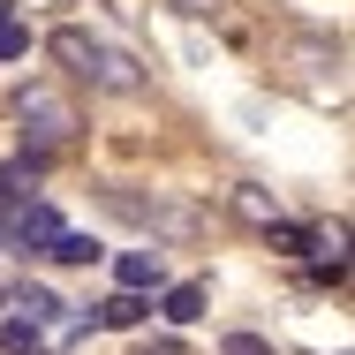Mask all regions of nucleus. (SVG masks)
Segmentation results:
<instances>
[{
	"label": "nucleus",
	"mask_w": 355,
	"mask_h": 355,
	"mask_svg": "<svg viewBox=\"0 0 355 355\" xmlns=\"http://www.w3.org/2000/svg\"><path fill=\"white\" fill-rule=\"evenodd\" d=\"M46 53H53V61H61L69 76L98 83V91H121V98H129V91H144V69L129 61V53H114L106 38H91L83 23H61V31L46 38Z\"/></svg>",
	"instance_id": "f257e3e1"
},
{
	"label": "nucleus",
	"mask_w": 355,
	"mask_h": 355,
	"mask_svg": "<svg viewBox=\"0 0 355 355\" xmlns=\"http://www.w3.org/2000/svg\"><path fill=\"white\" fill-rule=\"evenodd\" d=\"M15 121H23V144H31V151H61V144H76V129H83V114H76L53 83H23V91H15Z\"/></svg>",
	"instance_id": "f03ea898"
},
{
	"label": "nucleus",
	"mask_w": 355,
	"mask_h": 355,
	"mask_svg": "<svg viewBox=\"0 0 355 355\" xmlns=\"http://www.w3.org/2000/svg\"><path fill=\"white\" fill-rule=\"evenodd\" d=\"M106 212H114V219H129V227H151V234H197V212H189V205L137 197V189H106Z\"/></svg>",
	"instance_id": "7ed1b4c3"
},
{
	"label": "nucleus",
	"mask_w": 355,
	"mask_h": 355,
	"mask_svg": "<svg viewBox=\"0 0 355 355\" xmlns=\"http://www.w3.org/2000/svg\"><path fill=\"white\" fill-rule=\"evenodd\" d=\"M8 234H15V250H23V257H46V250H53V234H61V212H53L46 197H31L23 212L8 219Z\"/></svg>",
	"instance_id": "20e7f679"
},
{
	"label": "nucleus",
	"mask_w": 355,
	"mask_h": 355,
	"mask_svg": "<svg viewBox=\"0 0 355 355\" xmlns=\"http://www.w3.org/2000/svg\"><path fill=\"white\" fill-rule=\"evenodd\" d=\"M114 280L144 295V287H159V280H166V265H159V250H129V257L114 265Z\"/></svg>",
	"instance_id": "39448f33"
},
{
	"label": "nucleus",
	"mask_w": 355,
	"mask_h": 355,
	"mask_svg": "<svg viewBox=\"0 0 355 355\" xmlns=\"http://www.w3.org/2000/svg\"><path fill=\"white\" fill-rule=\"evenodd\" d=\"M15 310H23V318H31V325H53V318H61V310H69V302H61V295H53V287H38V280H23V287H15Z\"/></svg>",
	"instance_id": "423d86ee"
},
{
	"label": "nucleus",
	"mask_w": 355,
	"mask_h": 355,
	"mask_svg": "<svg viewBox=\"0 0 355 355\" xmlns=\"http://www.w3.org/2000/svg\"><path fill=\"white\" fill-rule=\"evenodd\" d=\"M174 325H197L205 318V280H182V287H166V302H159Z\"/></svg>",
	"instance_id": "0eeeda50"
},
{
	"label": "nucleus",
	"mask_w": 355,
	"mask_h": 355,
	"mask_svg": "<svg viewBox=\"0 0 355 355\" xmlns=\"http://www.w3.org/2000/svg\"><path fill=\"white\" fill-rule=\"evenodd\" d=\"M144 318H151V302H144L137 287H121L114 302H98V325H144Z\"/></svg>",
	"instance_id": "6e6552de"
},
{
	"label": "nucleus",
	"mask_w": 355,
	"mask_h": 355,
	"mask_svg": "<svg viewBox=\"0 0 355 355\" xmlns=\"http://www.w3.org/2000/svg\"><path fill=\"white\" fill-rule=\"evenodd\" d=\"M234 212L250 219V227H272V219H280V197H265L257 182H242V189H234Z\"/></svg>",
	"instance_id": "1a4fd4ad"
},
{
	"label": "nucleus",
	"mask_w": 355,
	"mask_h": 355,
	"mask_svg": "<svg viewBox=\"0 0 355 355\" xmlns=\"http://www.w3.org/2000/svg\"><path fill=\"white\" fill-rule=\"evenodd\" d=\"M265 234H272V250H280V257H310V250H318V234H310V227H295V219H272Z\"/></svg>",
	"instance_id": "9d476101"
},
{
	"label": "nucleus",
	"mask_w": 355,
	"mask_h": 355,
	"mask_svg": "<svg viewBox=\"0 0 355 355\" xmlns=\"http://www.w3.org/2000/svg\"><path fill=\"white\" fill-rule=\"evenodd\" d=\"M46 257H53V265H91V257H98V242H91V234H76V227H61Z\"/></svg>",
	"instance_id": "9b49d317"
},
{
	"label": "nucleus",
	"mask_w": 355,
	"mask_h": 355,
	"mask_svg": "<svg viewBox=\"0 0 355 355\" xmlns=\"http://www.w3.org/2000/svg\"><path fill=\"white\" fill-rule=\"evenodd\" d=\"M0 348L8 355H38V325H31V318H8V325H0Z\"/></svg>",
	"instance_id": "f8f14e48"
},
{
	"label": "nucleus",
	"mask_w": 355,
	"mask_h": 355,
	"mask_svg": "<svg viewBox=\"0 0 355 355\" xmlns=\"http://www.w3.org/2000/svg\"><path fill=\"white\" fill-rule=\"evenodd\" d=\"M219 355H272V348H265L257 333H227V340H219Z\"/></svg>",
	"instance_id": "ddd939ff"
},
{
	"label": "nucleus",
	"mask_w": 355,
	"mask_h": 355,
	"mask_svg": "<svg viewBox=\"0 0 355 355\" xmlns=\"http://www.w3.org/2000/svg\"><path fill=\"white\" fill-rule=\"evenodd\" d=\"M166 8H174V15H212L219 0H166Z\"/></svg>",
	"instance_id": "4468645a"
},
{
	"label": "nucleus",
	"mask_w": 355,
	"mask_h": 355,
	"mask_svg": "<svg viewBox=\"0 0 355 355\" xmlns=\"http://www.w3.org/2000/svg\"><path fill=\"white\" fill-rule=\"evenodd\" d=\"M137 355H182V348H174V340H151V348H137Z\"/></svg>",
	"instance_id": "2eb2a0df"
}]
</instances>
